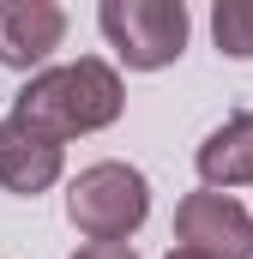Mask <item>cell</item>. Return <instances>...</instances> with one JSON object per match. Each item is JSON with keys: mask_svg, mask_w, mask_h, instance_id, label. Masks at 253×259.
<instances>
[{"mask_svg": "<svg viewBox=\"0 0 253 259\" xmlns=\"http://www.w3.org/2000/svg\"><path fill=\"white\" fill-rule=\"evenodd\" d=\"M211 36L229 61H253V0H217L211 6Z\"/></svg>", "mask_w": 253, "mask_h": 259, "instance_id": "obj_8", "label": "cell"}, {"mask_svg": "<svg viewBox=\"0 0 253 259\" xmlns=\"http://www.w3.org/2000/svg\"><path fill=\"white\" fill-rule=\"evenodd\" d=\"M61 163H66V145H55L36 127H24L18 115L0 121V187L6 193H24V199L49 193L61 181Z\"/></svg>", "mask_w": 253, "mask_h": 259, "instance_id": "obj_6", "label": "cell"}, {"mask_svg": "<svg viewBox=\"0 0 253 259\" xmlns=\"http://www.w3.org/2000/svg\"><path fill=\"white\" fill-rule=\"evenodd\" d=\"M193 163H199V181H205L211 193H223V187H247V181H253V109L229 115L223 127L199 145Z\"/></svg>", "mask_w": 253, "mask_h": 259, "instance_id": "obj_7", "label": "cell"}, {"mask_svg": "<svg viewBox=\"0 0 253 259\" xmlns=\"http://www.w3.org/2000/svg\"><path fill=\"white\" fill-rule=\"evenodd\" d=\"M72 259H139V253H133L126 241H85Z\"/></svg>", "mask_w": 253, "mask_h": 259, "instance_id": "obj_9", "label": "cell"}, {"mask_svg": "<svg viewBox=\"0 0 253 259\" xmlns=\"http://www.w3.org/2000/svg\"><path fill=\"white\" fill-rule=\"evenodd\" d=\"M66 217L85 241H126L151 217V181L133 163H91L66 187Z\"/></svg>", "mask_w": 253, "mask_h": 259, "instance_id": "obj_2", "label": "cell"}, {"mask_svg": "<svg viewBox=\"0 0 253 259\" xmlns=\"http://www.w3.org/2000/svg\"><path fill=\"white\" fill-rule=\"evenodd\" d=\"M169 259H199V253H187V247H175V253H169Z\"/></svg>", "mask_w": 253, "mask_h": 259, "instance_id": "obj_10", "label": "cell"}, {"mask_svg": "<svg viewBox=\"0 0 253 259\" xmlns=\"http://www.w3.org/2000/svg\"><path fill=\"white\" fill-rule=\"evenodd\" d=\"M121 109H126L121 72L109 61H97V55H78L72 66H49V72H36V78L12 97V115H18L24 127L49 133L55 145L115 127Z\"/></svg>", "mask_w": 253, "mask_h": 259, "instance_id": "obj_1", "label": "cell"}, {"mask_svg": "<svg viewBox=\"0 0 253 259\" xmlns=\"http://www.w3.org/2000/svg\"><path fill=\"white\" fill-rule=\"evenodd\" d=\"M66 36V6L55 0H0V66L30 72Z\"/></svg>", "mask_w": 253, "mask_h": 259, "instance_id": "obj_5", "label": "cell"}, {"mask_svg": "<svg viewBox=\"0 0 253 259\" xmlns=\"http://www.w3.org/2000/svg\"><path fill=\"white\" fill-rule=\"evenodd\" d=\"M97 24L109 36V49L133 72H157L175 66L187 49V6L181 0H103Z\"/></svg>", "mask_w": 253, "mask_h": 259, "instance_id": "obj_3", "label": "cell"}, {"mask_svg": "<svg viewBox=\"0 0 253 259\" xmlns=\"http://www.w3.org/2000/svg\"><path fill=\"white\" fill-rule=\"evenodd\" d=\"M175 241L199 259H253V217L229 193H187L175 205Z\"/></svg>", "mask_w": 253, "mask_h": 259, "instance_id": "obj_4", "label": "cell"}]
</instances>
